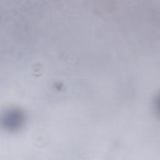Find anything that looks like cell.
Here are the masks:
<instances>
[{"label": "cell", "mask_w": 160, "mask_h": 160, "mask_svg": "<svg viewBox=\"0 0 160 160\" xmlns=\"http://www.w3.org/2000/svg\"><path fill=\"white\" fill-rule=\"evenodd\" d=\"M21 113L19 114V112L12 111V113H11L9 111H8L6 114H4V119L3 121H4V124L7 126H10L11 128H14V126H18V124H21V121H19V119H21V118L19 116Z\"/></svg>", "instance_id": "1"}]
</instances>
